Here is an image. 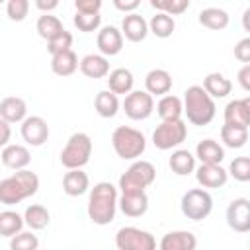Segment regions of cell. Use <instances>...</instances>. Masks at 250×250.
I'll return each mask as SVG.
<instances>
[{
  "label": "cell",
  "mask_w": 250,
  "mask_h": 250,
  "mask_svg": "<svg viewBox=\"0 0 250 250\" xmlns=\"http://www.w3.org/2000/svg\"><path fill=\"white\" fill-rule=\"evenodd\" d=\"M117 211V188L109 182H100L92 188L88 199V217L94 225H109Z\"/></svg>",
  "instance_id": "1"
},
{
  "label": "cell",
  "mask_w": 250,
  "mask_h": 250,
  "mask_svg": "<svg viewBox=\"0 0 250 250\" xmlns=\"http://www.w3.org/2000/svg\"><path fill=\"white\" fill-rule=\"evenodd\" d=\"M39 189V178L31 170H18L10 178H4L0 182V203L4 205H16L31 195H35Z\"/></svg>",
  "instance_id": "2"
},
{
  "label": "cell",
  "mask_w": 250,
  "mask_h": 250,
  "mask_svg": "<svg viewBox=\"0 0 250 250\" xmlns=\"http://www.w3.org/2000/svg\"><path fill=\"white\" fill-rule=\"evenodd\" d=\"M184 113L188 115V121L191 125L203 127L209 125L215 117V102L213 98H209V94L201 88V86H189L184 92Z\"/></svg>",
  "instance_id": "3"
},
{
  "label": "cell",
  "mask_w": 250,
  "mask_h": 250,
  "mask_svg": "<svg viewBox=\"0 0 250 250\" xmlns=\"http://www.w3.org/2000/svg\"><path fill=\"white\" fill-rule=\"evenodd\" d=\"M111 145H113V150L119 158L135 160L145 152L146 139L141 131H137L133 127H127V125H119L111 135Z\"/></svg>",
  "instance_id": "4"
},
{
  "label": "cell",
  "mask_w": 250,
  "mask_h": 250,
  "mask_svg": "<svg viewBox=\"0 0 250 250\" xmlns=\"http://www.w3.org/2000/svg\"><path fill=\"white\" fill-rule=\"evenodd\" d=\"M92 156V139L86 133H74L66 141L61 152V164L68 170H80L90 162Z\"/></svg>",
  "instance_id": "5"
},
{
  "label": "cell",
  "mask_w": 250,
  "mask_h": 250,
  "mask_svg": "<svg viewBox=\"0 0 250 250\" xmlns=\"http://www.w3.org/2000/svg\"><path fill=\"white\" fill-rule=\"evenodd\" d=\"M156 178V170L150 162L146 160H135L125 174L119 178V189L121 193H135V191H145Z\"/></svg>",
  "instance_id": "6"
},
{
  "label": "cell",
  "mask_w": 250,
  "mask_h": 250,
  "mask_svg": "<svg viewBox=\"0 0 250 250\" xmlns=\"http://www.w3.org/2000/svg\"><path fill=\"white\" fill-rule=\"evenodd\" d=\"M182 213L191 219V221H203L211 215L213 211V197L207 189L203 188H193V189H188L182 197Z\"/></svg>",
  "instance_id": "7"
},
{
  "label": "cell",
  "mask_w": 250,
  "mask_h": 250,
  "mask_svg": "<svg viewBox=\"0 0 250 250\" xmlns=\"http://www.w3.org/2000/svg\"><path fill=\"white\" fill-rule=\"evenodd\" d=\"M188 137V127L182 119H170L162 121L154 133H152V143L158 150H170L178 145H182Z\"/></svg>",
  "instance_id": "8"
},
{
  "label": "cell",
  "mask_w": 250,
  "mask_h": 250,
  "mask_svg": "<svg viewBox=\"0 0 250 250\" xmlns=\"http://www.w3.org/2000/svg\"><path fill=\"white\" fill-rule=\"evenodd\" d=\"M117 250H156V240L150 232L137 227H123L115 234Z\"/></svg>",
  "instance_id": "9"
},
{
  "label": "cell",
  "mask_w": 250,
  "mask_h": 250,
  "mask_svg": "<svg viewBox=\"0 0 250 250\" xmlns=\"http://www.w3.org/2000/svg\"><path fill=\"white\" fill-rule=\"evenodd\" d=\"M123 109L125 115L133 121H143L146 117H150V113L154 111V100L148 92L145 90H133L125 96L123 100Z\"/></svg>",
  "instance_id": "10"
},
{
  "label": "cell",
  "mask_w": 250,
  "mask_h": 250,
  "mask_svg": "<svg viewBox=\"0 0 250 250\" xmlns=\"http://www.w3.org/2000/svg\"><path fill=\"white\" fill-rule=\"evenodd\" d=\"M227 223L236 232L250 230V201L246 197H236L227 207Z\"/></svg>",
  "instance_id": "11"
},
{
  "label": "cell",
  "mask_w": 250,
  "mask_h": 250,
  "mask_svg": "<svg viewBox=\"0 0 250 250\" xmlns=\"http://www.w3.org/2000/svg\"><path fill=\"white\" fill-rule=\"evenodd\" d=\"M21 137L31 146H41L49 139V125L43 117L31 115L21 121Z\"/></svg>",
  "instance_id": "12"
},
{
  "label": "cell",
  "mask_w": 250,
  "mask_h": 250,
  "mask_svg": "<svg viewBox=\"0 0 250 250\" xmlns=\"http://www.w3.org/2000/svg\"><path fill=\"white\" fill-rule=\"evenodd\" d=\"M195 180L203 189L205 188L215 189V188H223L227 184L229 174L221 164H201L195 170Z\"/></svg>",
  "instance_id": "13"
},
{
  "label": "cell",
  "mask_w": 250,
  "mask_h": 250,
  "mask_svg": "<svg viewBox=\"0 0 250 250\" xmlns=\"http://www.w3.org/2000/svg\"><path fill=\"white\" fill-rule=\"evenodd\" d=\"M96 43L104 57H113L123 49V35L115 25H105L98 31Z\"/></svg>",
  "instance_id": "14"
},
{
  "label": "cell",
  "mask_w": 250,
  "mask_h": 250,
  "mask_svg": "<svg viewBox=\"0 0 250 250\" xmlns=\"http://www.w3.org/2000/svg\"><path fill=\"white\" fill-rule=\"evenodd\" d=\"M225 123L234 127H246L250 125V98L232 100L225 107Z\"/></svg>",
  "instance_id": "15"
},
{
  "label": "cell",
  "mask_w": 250,
  "mask_h": 250,
  "mask_svg": "<svg viewBox=\"0 0 250 250\" xmlns=\"http://www.w3.org/2000/svg\"><path fill=\"white\" fill-rule=\"evenodd\" d=\"M197 238L189 230H172L160 238V250H195Z\"/></svg>",
  "instance_id": "16"
},
{
  "label": "cell",
  "mask_w": 250,
  "mask_h": 250,
  "mask_svg": "<svg viewBox=\"0 0 250 250\" xmlns=\"http://www.w3.org/2000/svg\"><path fill=\"white\" fill-rule=\"evenodd\" d=\"M148 33V23L143 16L139 14H127L121 21V35H125V39H129L131 43H139L146 37Z\"/></svg>",
  "instance_id": "17"
},
{
  "label": "cell",
  "mask_w": 250,
  "mask_h": 250,
  "mask_svg": "<svg viewBox=\"0 0 250 250\" xmlns=\"http://www.w3.org/2000/svg\"><path fill=\"white\" fill-rule=\"evenodd\" d=\"M145 92L150 96H166L172 90V76L164 68H152L145 76Z\"/></svg>",
  "instance_id": "18"
},
{
  "label": "cell",
  "mask_w": 250,
  "mask_h": 250,
  "mask_svg": "<svg viewBox=\"0 0 250 250\" xmlns=\"http://www.w3.org/2000/svg\"><path fill=\"white\" fill-rule=\"evenodd\" d=\"M119 209L127 217H141L148 209V195L145 191H135V193H121L117 201Z\"/></svg>",
  "instance_id": "19"
},
{
  "label": "cell",
  "mask_w": 250,
  "mask_h": 250,
  "mask_svg": "<svg viewBox=\"0 0 250 250\" xmlns=\"http://www.w3.org/2000/svg\"><path fill=\"white\" fill-rule=\"evenodd\" d=\"M0 160L6 168H12L18 172V170H25V166L31 162V154L23 145H8L4 146Z\"/></svg>",
  "instance_id": "20"
},
{
  "label": "cell",
  "mask_w": 250,
  "mask_h": 250,
  "mask_svg": "<svg viewBox=\"0 0 250 250\" xmlns=\"http://www.w3.org/2000/svg\"><path fill=\"white\" fill-rule=\"evenodd\" d=\"M27 115V104L21 98L10 96L0 102V117L6 123H21Z\"/></svg>",
  "instance_id": "21"
},
{
  "label": "cell",
  "mask_w": 250,
  "mask_h": 250,
  "mask_svg": "<svg viewBox=\"0 0 250 250\" xmlns=\"http://www.w3.org/2000/svg\"><path fill=\"white\" fill-rule=\"evenodd\" d=\"M78 68L88 78H104L109 74V62L104 55H86L78 62Z\"/></svg>",
  "instance_id": "22"
},
{
  "label": "cell",
  "mask_w": 250,
  "mask_h": 250,
  "mask_svg": "<svg viewBox=\"0 0 250 250\" xmlns=\"http://www.w3.org/2000/svg\"><path fill=\"white\" fill-rule=\"evenodd\" d=\"M133 72L129 68H115L107 74V90L115 96H127L129 92H133Z\"/></svg>",
  "instance_id": "23"
},
{
  "label": "cell",
  "mask_w": 250,
  "mask_h": 250,
  "mask_svg": "<svg viewBox=\"0 0 250 250\" xmlns=\"http://www.w3.org/2000/svg\"><path fill=\"white\" fill-rule=\"evenodd\" d=\"M90 188V178L82 170H68L62 178V191L70 197H78L86 193Z\"/></svg>",
  "instance_id": "24"
},
{
  "label": "cell",
  "mask_w": 250,
  "mask_h": 250,
  "mask_svg": "<svg viewBox=\"0 0 250 250\" xmlns=\"http://www.w3.org/2000/svg\"><path fill=\"white\" fill-rule=\"evenodd\" d=\"M195 156L201 160V164H221L225 158V148L213 139H203L195 146Z\"/></svg>",
  "instance_id": "25"
},
{
  "label": "cell",
  "mask_w": 250,
  "mask_h": 250,
  "mask_svg": "<svg viewBox=\"0 0 250 250\" xmlns=\"http://www.w3.org/2000/svg\"><path fill=\"white\" fill-rule=\"evenodd\" d=\"M201 88L209 94V98H227L232 90V82L221 72H211L203 78Z\"/></svg>",
  "instance_id": "26"
},
{
  "label": "cell",
  "mask_w": 250,
  "mask_h": 250,
  "mask_svg": "<svg viewBox=\"0 0 250 250\" xmlns=\"http://www.w3.org/2000/svg\"><path fill=\"white\" fill-rule=\"evenodd\" d=\"M78 57L72 49L68 51H62L59 55H53L51 57V70L57 74V76H70L76 72L78 68Z\"/></svg>",
  "instance_id": "27"
},
{
  "label": "cell",
  "mask_w": 250,
  "mask_h": 250,
  "mask_svg": "<svg viewBox=\"0 0 250 250\" xmlns=\"http://www.w3.org/2000/svg\"><path fill=\"white\" fill-rule=\"evenodd\" d=\"M156 113L160 115L162 121H170V119H180L182 113H184V105H182V100L178 96H172V94H166L158 100L156 104Z\"/></svg>",
  "instance_id": "28"
},
{
  "label": "cell",
  "mask_w": 250,
  "mask_h": 250,
  "mask_svg": "<svg viewBox=\"0 0 250 250\" xmlns=\"http://www.w3.org/2000/svg\"><path fill=\"white\" fill-rule=\"evenodd\" d=\"M199 23L207 29H213V31H221L229 25V14L221 8H205L199 12Z\"/></svg>",
  "instance_id": "29"
},
{
  "label": "cell",
  "mask_w": 250,
  "mask_h": 250,
  "mask_svg": "<svg viewBox=\"0 0 250 250\" xmlns=\"http://www.w3.org/2000/svg\"><path fill=\"white\" fill-rule=\"evenodd\" d=\"M170 168L174 174L178 176H188L195 170V156L189 152V150H184V148H178L172 152L170 160H168Z\"/></svg>",
  "instance_id": "30"
},
{
  "label": "cell",
  "mask_w": 250,
  "mask_h": 250,
  "mask_svg": "<svg viewBox=\"0 0 250 250\" xmlns=\"http://www.w3.org/2000/svg\"><path fill=\"white\" fill-rule=\"evenodd\" d=\"M51 221V215H49V209L45 205H39V203H33L25 209L23 213V223L31 229V230H41L49 225Z\"/></svg>",
  "instance_id": "31"
},
{
  "label": "cell",
  "mask_w": 250,
  "mask_h": 250,
  "mask_svg": "<svg viewBox=\"0 0 250 250\" xmlns=\"http://www.w3.org/2000/svg\"><path fill=\"white\" fill-rule=\"evenodd\" d=\"M35 29H37L39 37H43V39H47V41L55 39L57 35H61V33L64 31L62 21H61L57 16H51V14L39 16V18H37V23H35Z\"/></svg>",
  "instance_id": "32"
},
{
  "label": "cell",
  "mask_w": 250,
  "mask_h": 250,
  "mask_svg": "<svg viewBox=\"0 0 250 250\" xmlns=\"http://www.w3.org/2000/svg\"><path fill=\"white\" fill-rule=\"evenodd\" d=\"M94 107L100 117L109 119V117H115V113L119 111V100L109 90H102V92H98V96L94 100Z\"/></svg>",
  "instance_id": "33"
},
{
  "label": "cell",
  "mask_w": 250,
  "mask_h": 250,
  "mask_svg": "<svg viewBox=\"0 0 250 250\" xmlns=\"http://www.w3.org/2000/svg\"><path fill=\"white\" fill-rule=\"evenodd\" d=\"M174 29H176L174 18L168 16V14H162V12H156V14L150 18V21H148V31L154 33V35L160 37V39L170 37V35L174 33Z\"/></svg>",
  "instance_id": "34"
},
{
  "label": "cell",
  "mask_w": 250,
  "mask_h": 250,
  "mask_svg": "<svg viewBox=\"0 0 250 250\" xmlns=\"http://www.w3.org/2000/svg\"><path fill=\"white\" fill-rule=\"evenodd\" d=\"M221 141L229 148H242L248 141V129L246 127H234V125H223L221 127Z\"/></svg>",
  "instance_id": "35"
},
{
  "label": "cell",
  "mask_w": 250,
  "mask_h": 250,
  "mask_svg": "<svg viewBox=\"0 0 250 250\" xmlns=\"http://www.w3.org/2000/svg\"><path fill=\"white\" fill-rule=\"evenodd\" d=\"M23 217L18 215L16 211H2L0 213V236H16L23 229Z\"/></svg>",
  "instance_id": "36"
},
{
  "label": "cell",
  "mask_w": 250,
  "mask_h": 250,
  "mask_svg": "<svg viewBox=\"0 0 250 250\" xmlns=\"http://www.w3.org/2000/svg\"><path fill=\"white\" fill-rule=\"evenodd\" d=\"M150 6L162 14L168 16H178L189 8V0H152Z\"/></svg>",
  "instance_id": "37"
},
{
  "label": "cell",
  "mask_w": 250,
  "mask_h": 250,
  "mask_svg": "<svg viewBox=\"0 0 250 250\" xmlns=\"http://www.w3.org/2000/svg\"><path fill=\"white\" fill-rule=\"evenodd\" d=\"M227 174H230L238 182H248L250 180V158L248 156H236L230 162Z\"/></svg>",
  "instance_id": "38"
},
{
  "label": "cell",
  "mask_w": 250,
  "mask_h": 250,
  "mask_svg": "<svg viewBox=\"0 0 250 250\" xmlns=\"http://www.w3.org/2000/svg\"><path fill=\"white\" fill-rule=\"evenodd\" d=\"M37 248H39V238L33 232L21 230L10 238V250H37Z\"/></svg>",
  "instance_id": "39"
},
{
  "label": "cell",
  "mask_w": 250,
  "mask_h": 250,
  "mask_svg": "<svg viewBox=\"0 0 250 250\" xmlns=\"http://www.w3.org/2000/svg\"><path fill=\"white\" fill-rule=\"evenodd\" d=\"M102 23V16L100 14H78L74 16V25L84 31V33H90V31H96Z\"/></svg>",
  "instance_id": "40"
},
{
  "label": "cell",
  "mask_w": 250,
  "mask_h": 250,
  "mask_svg": "<svg viewBox=\"0 0 250 250\" xmlns=\"http://www.w3.org/2000/svg\"><path fill=\"white\" fill-rule=\"evenodd\" d=\"M29 12V2L27 0H10L6 4V14L12 21H23Z\"/></svg>",
  "instance_id": "41"
},
{
  "label": "cell",
  "mask_w": 250,
  "mask_h": 250,
  "mask_svg": "<svg viewBox=\"0 0 250 250\" xmlns=\"http://www.w3.org/2000/svg\"><path fill=\"white\" fill-rule=\"evenodd\" d=\"M72 47V35L64 29L61 35H57L55 39H51V41H47V51L51 53V57L53 55H59V53H62V51H68Z\"/></svg>",
  "instance_id": "42"
},
{
  "label": "cell",
  "mask_w": 250,
  "mask_h": 250,
  "mask_svg": "<svg viewBox=\"0 0 250 250\" xmlns=\"http://www.w3.org/2000/svg\"><path fill=\"white\" fill-rule=\"evenodd\" d=\"M74 8L78 14H100L102 0H76Z\"/></svg>",
  "instance_id": "43"
},
{
  "label": "cell",
  "mask_w": 250,
  "mask_h": 250,
  "mask_svg": "<svg viewBox=\"0 0 250 250\" xmlns=\"http://www.w3.org/2000/svg\"><path fill=\"white\" fill-rule=\"evenodd\" d=\"M234 57H236L240 62L248 64V61H250V37H244V39H240V41L234 45Z\"/></svg>",
  "instance_id": "44"
},
{
  "label": "cell",
  "mask_w": 250,
  "mask_h": 250,
  "mask_svg": "<svg viewBox=\"0 0 250 250\" xmlns=\"http://www.w3.org/2000/svg\"><path fill=\"white\" fill-rule=\"evenodd\" d=\"M238 82H240L244 92H250V64H244L238 70Z\"/></svg>",
  "instance_id": "45"
},
{
  "label": "cell",
  "mask_w": 250,
  "mask_h": 250,
  "mask_svg": "<svg viewBox=\"0 0 250 250\" xmlns=\"http://www.w3.org/2000/svg\"><path fill=\"white\" fill-rule=\"evenodd\" d=\"M12 137V129H10V123H6L2 117H0V146H8V141Z\"/></svg>",
  "instance_id": "46"
},
{
  "label": "cell",
  "mask_w": 250,
  "mask_h": 250,
  "mask_svg": "<svg viewBox=\"0 0 250 250\" xmlns=\"http://www.w3.org/2000/svg\"><path fill=\"white\" fill-rule=\"evenodd\" d=\"M113 6H115L117 10H121V12H129V14H133V12L139 8V0H129V2L115 0V2H113Z\"/></svg>",
  "instance_id": "47"
},
{
  "label": "cell",
  "mask_w": 250,
  "mask_h": 250,
  "mask_svg": "<svg viewBox=\"0 0 250 250\" xmlns=\"http://www.w3.org/2000/svg\"><path fill=\"white\" fill-rule=\"evenodd\" d=\"M35 6H37L41 12H45V14H47V12L55 10V8L59 6V2H57V0H49V2H45V0H37V2H35Z\"/></svg>",
  "instance_id": "48"
}]
</instances>
